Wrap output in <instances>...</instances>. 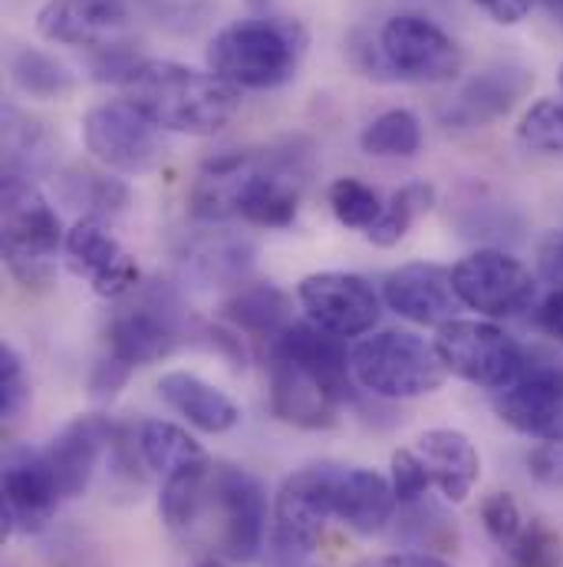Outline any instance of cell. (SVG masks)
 Returning <instances> with one entry per match:
<instances>
[{
	"label": "cell",
	"mask_w": 563,
	"mask_h": 567,
	"mask_svg": "<svg viewBox=\"0 0 563 567\" xmlns=\"http://www.w3.org/2000/svg\"><path fill=\"white\" fill-rule=\"evenodd\" d=\"M471 3H478L494 23L514 27V23H521V20L534 10L538 0H471Z\"/></svg>",
	"instance_id": "60d3db41"
},
{
	"label": "cell",
	"mask_w": 563,
	"mask_h": 567,
	"mask_svg": "<svg viewBox=\"0 0 563 567\" xmlns=\"http://www.w3.org/2000/svg\"><path fill=\"white\" fill-rule=\"evenodd\" d=\"M557 83H561V90H563V66H561V73H557Z\"/></svg>",
	"instance_id": "bcb514c9"
},
{
	"label": "cell",
	"mask_w": 563,
	"mask_h": 567,
	"mask_svg": "<svg viewBox=\"0 0 563 567\" xmlns=\"http://www.w3.org/2000/svg\"><path fill=\"white\" fill-rule=\"evenodd\" d=\"M481 525L488 532V538L504 551L521 532H524V515H521V505L511 492H494L481 502Z\"/></svg>",
	"instance_id": "8d00e7d4"
},
{
	"label": "cell",
	"mask_w": 563,
	"mask_h": 567,
	"mask_svg": "<svg viewBox=\"0 0 563 567\" xmlns=\"http://www.w3.org/2000/svg\"><path fill=\"white\" fill-rule=\"evenodd\" d=\"M293 303L274 284H248L241 287L231 300H225L221 317L238 330L248 333L254 340L271 343L274 337H281L283 330L293 323Z\"/></svg>",
	"instance_id": "cb8c5ba5"
},
{
	"label": "cell",
	"mask_w": 563,
	"mask_h": 567,
	"mask_svg": "<svg viewBox=\"0 0 563 567\" xmlns=\"http://www.w3.org/2000/svg\"><path fill=\"white\" fill-rule=\"evenodd\" d=\"M326 202H330L336 221L353 231H369L386 212L379 192L359 178H336L326 192Z\"/></svg>",
	"instance_id": "1f68e13d"
},
{
	"label": "cell",
	"mask_w": 563,
	"mask_h": 567,
	"mask_svg": "<svg viewBox=\"0 0 563 567\" xmlns=\"http://www.w3.org/2000/svg\"><path fill=\"white\" fill-rule=\"evenodd\" d=\"M504 567H563L561 535L541 518H531L524 532L504 548Z\"/></svg>",
	"instance_id": "d6a6232c"
},
{
	"label": "cell",
	"mask_w": 563,
	"mask_h": 567,
	"mask_svg": "<svg viewBox=\"0 0 563 567\" xmlns=\"http://www.w3.org/2000/svg\"><path fill=\"white\" fill-rule=\"evenodd\" d=\"M534 320H538V327H541L548 337H554V340H561L563 343V287L551 290V293L538 303Z\"/></svg>",
	"instance_id": "b9f144b4"
},
{
	"label": "cell",
	"mask_w": 563,
	"mask_h": 567,
	"mask_svg": "<svg viewBox=\"0 0 563 567\" xmlns=\"http://www.w3.org/2000/svg\"><path fill=\"white\" fill-rule=\"evenodd\" d=\"M158 400L208 435L231 432L241 423V410L228 393L185 370H171L158 380Z\"/></svg>",
	"instance_id": "603a6c76"
},
{
	"label": "cell",
	"mask_w": 563,
	"mask_h": 567,
	"mask_svg": "<svg viewBox=\"0 0 563 567\" xmlns=\"http://www.w3.org/2000/svg\"><path fill=\"white\" fill-rule=\"evenodd\" d=\"M359 145H363L366 155L413 158L423 148V126H419L416 113H409V110H386L383 116H376L363 130Z\"/></svg>",
	"instance_id": "4dcf8cb0"
},
{
	"label": "cell",
	"mask_w": 563,
	"mask_h": 567,
	"mask_svg": "<svg viewBox=\"0 0 563 567\" xmlns=\"http://www.w3.org/2000/svg\"><path fill=\"white\" fill-rule=\"evenodd\" d=\"M211 502L221 518V551L231 561H254L264 548L268 532V498L254 475L234 465H218L211 472Z\"/></svg>",
	"instance_id": "7c38bea8"
},
{
	"label": "cell",
	"mask_w": 563,
	"mask_h": 567,
	"mask_svg": "<svg viewBox=\"0 0 563 567\" xmlns=\"http://www.w3.org/2000/svg\"><path fill=\"white\" fill-rule=\"evenodd\" d=\"M528 472L534 482H541L548 488H563V439L538 442L528 452Z\"/></svg>",
	"instance_id": "f35d334b"
},
{
	"label": "cell",
	"mask_w": 563,
	"mask_h": 567,
	"mask_svg": "<svg viewBox=\"0 0 563 567\" xmlns=\"http://www.w3.org/2000/svg\"><path fill=\"white\" fill-rule=\"evenodd\" d=\"M60 198L73 208H83L90 218H113L123 215L133 202V192L123 178L93 172V168H70L56 178Z\"/></svg>",
	"instance_id": "4316f807"
},
{
	"label": "cell",
	"mask_w": 563,
	"mask_h": 567,
	"mask_svg": "<svg viewBox=\"0 0 563 567\" xmlns=\"http://www.w3.org/2000/svg\"><path fill=\"white\" fill-rule=\"evenodd\" d=\"M451 284L461 307L481 317H518L534 307L538 281L524 261L498 248H478L451 268Z\"/></svg>",
	"instance_id": "52a82bcc"
},
{
	"label": "cell",
	"mask_w": 563,
	"mask_h": 567,
	"mask_svg": "<svg viewBox=\"0 0 563 567\" xmlns=\"http://www.w3.org/2000/svg\"><path fill=\"white\" fill-rule=\"evenodd\" d=\"M188 333V317L178 303V297L155 284L142 290L136 303L123 307L106 330V353L126 363L129 370L152 367L165 360Z\"/></svg>",
	"instance_id": "8992f818"
},
{
	"label": "cell",
	"mask_w": 563,
	"mask_h": 567,
	"mask_svg": "<svg viewBox=\"0 0 563 567\" xmlns=\"http://www.w3.org/2000/svg\"><path fill=\"white\" fill-rule=\"evenodd\" d=\"M27 400H30V383H27L23 360L10 343H0V420L13 423L23 413Z\"/></svg>",
	"instance_id": "74e56055"
},
{
	"label": "cell",
	"mask_w": 563,
	"mask_h": 567,
	"mask_svg": "<svg viewBox=\"0 0 563 567\" xmlns=\"http://www.w3.org/2000/svg\"><path fill=\"white\" fill-rule=\"evenodd\" d=\"M534 86V73L521 63H494L461 83V90L441 106L448 130H481L508 116Z\"/></svg>",
	"instance_id": "2e32d148"
},
{
	"label": "cell",
	"mask_w": 563,
	"mask_h": 567,
	"mask_svg": "<svg viewBox=\"0 0 563 567\" xmlns=\"http://www.w3.org/2000/svg\"><path fill=\"white\" fill-rule=\"evenodd\" d=\"M544 7H548V13L563 27V0H544Z\"/></svg>",
	"instance_id": "ee69618b"
},
{
	"label": "cell",
	"mask_w": 563,
	"mask_h": 567,
	"mask_svg": "<svg viewBox=\"0 0 563 567\" xmlns=\"http://www.w3.org/2000/svg\"><path fill=\"white\" fill-rule=\"evenodd\" d=\"M379 47L396 80L406 83H448L461 73V47L419 13H396L379 30Z\"/></svg>",
	"instance_id": "ba28073f"
},
{
	"label": "cell",
	"mask_w": 563,
	"mask_h": 567,
	"mask_svg": "<svg viewBox=\"0 0 563 567\" xmlns=\"http://www.w3.org/2000/svg\"><path fill=\"white\" fill-rule=\"evenodd\" d=\"M113 439H116L113 423L96 413L70 420L50 439V445L43 449V458H46L63 498H80L90 488L96 465L106 455V449L113 445Z\"/></svg>",
	"instance_id": "d6986e66"
},
{
	"label": "cell",
	"mask_w": 563,
	"mask_h": 567,
	"mask_svg": "<svg viewBox=\"0 0 563 567\" xmlns=\"http://www.w3.org/2000/svg\"><path fill=\"white\" fill-rule=\"evenodd\" d=\"M336 465H303L286 475L274 502V545L281 555H310L333 515Z\"/></svg>",
	"instance_id": "30bf717a"
},
{
	"label": "cell",
	"mask_w": 563,
	"mask_h": 567,
	"mask_svg": "<svg viewBox=\"0 0 563 567\" xmlns=\"http://www.w3.org/2000/svg\"><path fill=\"white\" fill-rule=\"evenodd\" d=\"M129 367L126 363H119L116 357H103L100 363H96V370H93V377H90V390H93V396H100V400H113L119 390H123V383L129 380Z\"/></svg>",
	"instance_id": "ab89813d"
},
{
	"label": "cell",
	"mask_w": 563,
	"mask_h": 567,
	"mask_svg": "<svg viewBox=\"0 0 563 567\" xmlns=\"http://www.w3.org/2000/svg\"><path fill=\"white\" fill-rule=\"evenodd\" d=\"M123 86V100L133 103L161 133L215 136L241 110V90L175 60H139Z\"/></svg>",
	"instance_id": "6da1fadb"
},
{
	"label": "cell",
	"mask_w": 563,
	"mask_h": 567,
	"mask_svg": "<svg viewBox=\"0 0 563 567\" xmlns=\"http://www.w3.org/2000/svg\"><path fill=\"white\" fill-rule=\"evenodd\" d=\"M0 245L13 281L43 287L56 271V255L66 248L60 215L43 192L23 175H3L0 185Z\"/></svg>",
	"instance_id": "3957f363"
},
{
	"label": "cell",
	"mask_w": 563,
	"mask_h": 567,
	"mask_svg": "<svg viewBox=\"0 0 563 567\" xmlns=\"http://www.w3.org/2000/svg\"><path fill=\"white\" fill-rule=\"evenodd\" d=\"M136 445H139L142 462L148 468L161 472V475L208 458L205 449H201V442H195V435H188V429L165 423V420H145L139 425Z\"/></svg>",
	"instance_id": "f1b7e54d"
},
{
	"label": "cell",
	"mask_w": 563,
	"mask_h": 567,
	"mask_svg": "<svg viewBox=\"0 0 563 567\" xmlns=\"http://www.w3.org/2000/svg\"><path fill=\"white\" fill-rule=\"evenodd\" d=\"M208 495H211V465H208V458L168 472L165 485H161V495H158V512H161L165 528L175 532V535L191 532L201 508H205V502H208Z\"/></svg>",
	"instance_id": "484cf974"
},
{
	"label": "cell",
	"mask_w": 563,
	"mask_h": 567,
	"mask_svg": "<svg viewBox=\"0 0 563 567\" xmlns=\"http://www.w3.org/2000/svg\"><path fill=\"white\" fill-rule=\"evenodd\" d=\"M431 205H435V188H431L428 182H409V185H403V188L389 198L383 218L366 231V238H369L376 248H393V245H399V241L409 235V228H413L423 215L431 212Z\"/></svg>",
	"instance_id": "f546056e"
},
{
	"label": "cell",
	"mask_w": 563,
	"mask_h": 567,
	"mask_svg": "<svg viewBox=\"0 0 563 567\" xmlns=\"http://www.w3.org/2000/svg\"><path fill=\"white\" fill-rule=\"evenodd\" d=\"M383 300L389 310H396L399 317L419 327H441L455 320V310L461 307L451 284V271L425 261L403 265L393 275H386Z\"/></svg>",
	"instance_id": "ffe728a7"
},
{
	"label": "cell",
	"mask_w": 563,
	"mask_h": 567,
	"mask_svg": "<svg viewBox=\"0 0 563 567\" xmlns=\"http://www.w3.org/2000/svg\"><path fill=\"white\" fill-rule=\"evenodd\" d=\"M60 502L63 495L43 458V449L10 445L3 452V538L13 532H43Z\"/></svg>",
	"instance_id": "4fadbf2b"
},
{
	"label": "cell",
	"mask_w": 563,
	"mask_h": 567,
	"mask_svg": "<svg viewBox=\"0 0 563 567\" xmlns=\"http://www.w3.org/2000/svg\"><path fill=\"white\" fill-rule=\"evenodd\" d=\"M498 416L521 435L557 442L563 439V370L528 353L521 377L498 393Z\"/></svg>",
	"instance_id": "5bb4252c"
},
{
	"label": "cell",
	"mask_w": 563,
	"mask_h": 567,
	"mask_svg": "<svg viewBox=\"0 0 563 567\" xmlns=\"http://www.w3.org/2000/svg\"><path fill=\"white\" fill-rule=\"evenodd\" d=\"M198 567H225V565H221V561H215V558H211V561H201V565H198Z\"/></svg>",
	"instance_id": "f6af8a7d"
},
{
	"label": "cell",
	"mask_w": 563,
	"mask_h": 567,
	"mask_svg": "<svg viewBox=\"0 0 563 567\" xmlns=\"http://www.w3.org/2000/svg\"><path fill=\"white\" fill-rule=\"evenodd\" d=\"M296 300L306 320L336 337H366L379 323L383 303L373 284L350 271H320L296 284Z\"/></svg>",
	"instance_id": "8fae6325"
},
{
	"label": "cell",
	"mask_w": 563,
	"mask_h": 567,
	"mask_svg": "<svg viewBox=\"0 0 563 567\" xmlns=\"http://www.w3.org/2000/svg\"><path fill=\"white\" fill-rule=\"evenodd\" d=\"M389 485H393V495H396L399 508L416 505V502L428 498L431 475H428V468H425V462L419 458L416 449H399V452H393V462H389Z\"/></svg>",
	"instance_id": "e575fe53"
},
{
	"label": "cell",
	"mask_w": 563,
	"mask_h": 567,
	"mask_svg": "<svg viewBox=\"0 0 563 567\" xmlns=\"http://www.w3.org/2000/svg\"><path fill=\"white\" fill-rule=\"evenodd\" d=\"M63 255H66V268L106 300H119L139 287V268L133 255L119 245V238L100 218L83 215L66 231Z\"/></svg>",
	"instance_id": "9a60e30c"
},
{
	"label": "cell",
	"mask_w": 563,
	"mask_h": 567,
	"mask_svg": "<svg viewBox=\"0 0 563 567\" xmlns=\"http://www.w3.org/2000/svg\"><path fill=\"white\" fill-rule=\"evenodd\" d=\"M435 350L448 373L461 377L471 386L498 390V393L511 386L528 363V350L491 320L455 317L441 323L435 337Z\"/></svg>",
	"instance_id": "5b68a950"
},
{
	"label": "cell",
	"mask_w": 563,
	"mask_h": 567,
	"mask_svg": "<svg viewBox=\"0 0 563 567\" xmlns=\"http://www.w3.org/2000/svg\"><path fill=\"white\" fill-rule=\"evenodd\" d=\"M310 47V30L293 17H248L218 30L208 43V66L238 90H281Z\"/></svg>",
	"instance_id": "7a4b0ae2"
},
{
	"label": "cell",
	"mask_w": 563,
	"mask_h": 567,
	"mask_svg": "<svg viewBox=\"0 0 563 567\" xmlns=\"http://www.w3.org/2000/svg\"><path fill=\"white\" fill-rule=\"evenodd\" d=\"M396 495L393 485L383 472L376 468H346L336 465V478H333V515L340 518V525H346L356 535H379L396 512Z\"/></svg>",
	"instance_id": "44dd1931"
},
{
	"label": "cell",
	"mask_w": 563,
	"mask_h": 567,
	"mask_svg": "<svg viewBox=\"0 0 563 567\" xmlns=\"http://www.w3.org/2000/svg\"><path fill=\"white\" fill-rule=\"evenodd\" d=\"M129 20L126 0H46L37 13V30L53 43L110 50L126 47Z\"/></svg>",
	"instance_id": "e0dca14e"
},
{
	"label": "cell",
	"mask_w": 563,
	"mask_h": 567,
	"mask_svg": "<svg viewBox=\"0 0 563 567\" xmlns=\"http://www.w3.org/2000/svg\"><path fill=\"white\" fill-rule=\"evenodd\" d=\"M53 152V136L40 120L20 113L17 106L3 110V175H23L33 182L50 172Z\"/></svg>",
	"instance_id": "d4e9b609"
},
{
	"label": "cell",
	"mask_w": 563,
	"mask_h": 567,
	"mask_svg": "<svg viewBox=\"0 0 563 567\" xmlns=\"http://www.w3.org/2000/svg\"><path fill=\"white\" fill-rule=\"evenodd\" d=\"M518 140L538 152H563V103L557 100L534 103L521 116Z\"/></svg>",
	"instance_id": "836d02e7"
},
{
	"label": "cell",
	"mask_w": 563,
	"mask_h": 567,
	"mask_svg": "<svg viewBox=\"0 0 563 567\" xmlns=\"http://www.w3.org/2000/svg\"><path fill=\"white\" fill-rule=\"evenodd\" d=\"M359 567H451L448 561L428 555V551H403V555H386V558H373L363 561Z\"/></svg>",
	"instance_id": "7bdbcfd3"
},
{
	"label": "cell",
	"mask_w": 563,
	"mask_h": 567,
	"mask_svg": "<svg viewBox=\"0 0 563 567\" xmlns=\"http://www.w3.org/2000/svg\"><path fill=\"white\" fill-rule=\"evenodd\" d=\"M416 452L431 475V488H438V495L445 502L461 505L475 492V485L481 478V455L465 432L425 429L416 442Z\"/></svg>",
	"instance_id": "7402d4cb"
},
{
	"label": "cell",
	"mask_w": 563,
	"mask_h": 567,
	"mask_svg": "<svg viewBox=\"0 0 563 567\" xmlns=\"http://www.w3.org/2000/svg\"><path fill=\"white\" fill-rule=\"evenodd\" d=\"M268 380H271V413L296 429H330L336 423L346 393H340L330 380L310 373L306 367L268 353Z\"/></svg>",
	"instance_id": "ac0fdd59"
},
{
	"label": "cell",
	"mask_w": 563,
	"mask_h": 567,
	"mask_svg": "<svg viewBox=\"0 0 563 567\" xmlns=\"http://www.w3.org/2000/svg\"><path fill=\"white\" fill-rule=\"evenodd\" d=\"M7 70L13 86L33 100H66L76 86L70 66L37 47H13L7 56Z\"/></svg>",
	"instance_id": "83f0119b"
},
{
	"label": "cell",
	"mask_w": 563,
	"mask_h": 567,
	"mask_svg": "<svg viewBox=\"0 0 563 567\" xmlns=\"http://www.w3.org/2000/svg\"><path fill=\"white\" fill-rule=\"evenodd\" d=\"M83 142L96 162L123 175L152 172L165 155L161 130L126 100L93 106L83 116Z\"/></svg>",
	"instance_id": "9c48e42d"
},
{
	"label": "cell",
	"mask_w": 563,
	"mask_h": 567,
	"mask_svg": "<svg viewBox=\"0 0 563 567\" xmlns=\"http://www.w3.org/2000/svg\"><path fill=\"white\" fill-rule=\"evenodd\" d=\"M195 268L208 278V281H238L248 275L251 268V248L244 241H218V245H205L195 255Z\"/></svg>",
	"instance_id": "d590c367"
},
{
	"label": "cell",
	"mask_w": 563,
	"mask_h": 567,
	"mask_svg": "<svg viewBox=\"0 0 563 567\" xmlns=\"http://www.w3.org/2000/svg\"><path fill=\"white\" fill-rule=\"evenodd\" d=\"M356 386L379 400H419L441 390L448 370L435 350L413 330H379L350 347Z\"/></svg>",
	"instance_id": "277c9868"
}]
</instances>
